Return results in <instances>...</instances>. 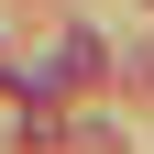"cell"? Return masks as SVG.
<instances>
[{
    "label": "cell",
    "mask_w": 154,
    "mask_h": 154,
    "mask_svg": "<svg viewBox=\"0 0 154 154\" xmlns=\"http://www.w3.org/2000/svg\"><path fill=\"white\" fill-rule=\"evenodd\" d=\"M110 77V55H99V33H66V44H55V66L33 77V99H66V88H99Z\"/></svg>",
    "instance_id": "1"
}]
</instances>
